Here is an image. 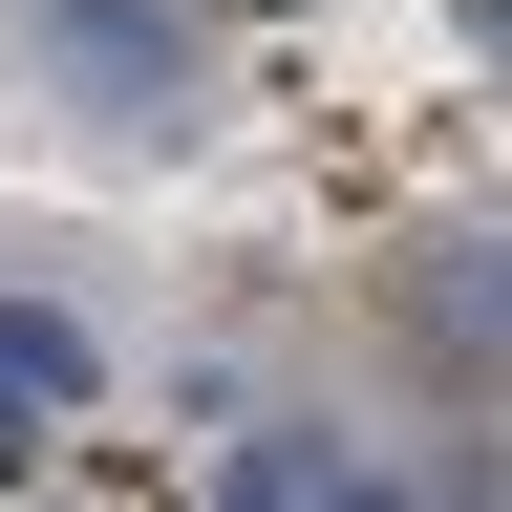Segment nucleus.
<instances>
[{
	"label": "nucleus",
	"instance_id": "nucleus-5",
	"mask_svg": "<svg viewBox=\"0 0 512 512\" xmlns=\"http://www.w3.org/2000/svg\"><path fill=\"white\" fill-rule=\"evenodd\" d=\"M320 512H406V491H384V470H342V491H320Z\"/></svg>",
	"mask_w": 512,
	"mask_h": 512
},
{
	"label": "nucleus",
	"instance_id": "nucleus-3",
	"mask_svg": "<svg viewBox=\"0 0 512 512\" xmlns=\"http://www.w3.org/2000/svg\"><path fill=\"white\" fill-rule=\"evenodd\" d=\"M427 363H512V256L491 278H427Z\"/></svg>",
	"mask_w": 512,
	"mask_h": 512
},
{
	"label": "nucleus",
	"instance_id": "nucleus-1",
	"mask_svg": "<svg viewBox=\"0 0 512 512\" xmlns=\"http://www.w3.org/2000/svg\"><path fill=\"white\" fill-rule=\"evenodd\" d=\"M43 43L86 64V107H171L192 86V22H171V0H43Z\"/></svg>",
	"mask_w": 512,
	"mask_h": 512
},
{
	"label": "nucleus",
	"instance_id": "nucleus-6",
	"mask_svg": "<svg viewBox=\"0 0 512 512\" xmlns=\"http://www.w3.org/2000/svg\"><path fill=\"white\" fill-rule=\"evenodd\" d=\"M0 470H22V406H0Z\"/></svg>",
	"mask_w": 512,
	"mask_h": 512
},
{
	"label": "nucleus",
	"instance_id": "nucleus-2",
	"mask_svg": "<svg viewBox=\"0 0 512 512\" xmlns=\"http://www.w3.org/2000/svg\"><path fill=\"white\" fill-rule=\"evenodd\" d=\"M0 406H86V320H43V299H0Z\"/></svg>",
	"mask_w": 512,
	"mask_h": 512
},
{
	"label": "nucleus",
	"instance_id": "nucleus-4",
	"mask_svg": "<svg viewBox=\"0 0 512 512\" xmlns=\"http://www.w3.org/2000/svg\"><path fill=\"white\" fill-rule=\"evenodd\" d=\"M320 491H342V470H320L299 427H278V448H235V512H320Z\"/></svg>",
	"mask_w": 512,
	"mask_h": 512
}]
</instances>
